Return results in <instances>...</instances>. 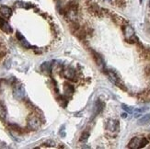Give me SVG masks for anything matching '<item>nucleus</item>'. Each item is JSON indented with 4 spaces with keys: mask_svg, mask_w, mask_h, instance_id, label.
<instances>
[{
    "mask_svg": "<svg viewBox=\"0 0 150 149\" xmlns=\"http://www.w3.org/2000/svg\"><path fill=\"white\" fill-rule=\"evenodd\" d=\"M0 29L8 34H10L13 32V29L11 28V26L5 20L3 17H0Z\"/></svg>",
    "mask_w": 150,
    "mask_h": 149,
    "instance_id": "nucleus-5",
    "label": "nucleus"
},
{
    "mask_svg": "<svg viewBox=\"0 0 150 149\" xmlns=\"http://www.w3.org/2000/svg\"><path fill=\"white\" fill-rule=\"evenodd\" d=\"M17 38H18V41H21L22 39L24 38V36L21 33V32H17Z\"/></svg>",
    "mask_w": 150,
    "mask_h": 149,
    "instance_id": "nucleus-21",
    "label": "nucleus"
},
{
    "mask_svg": "<svg viewBox=\"0 0 150 149\" xmlns=\"http://www.w3.org/2000/svg\"><path fill=\"white\" fill-rule=\"evenodd\" d=\"M6 114H8V111H6V106L0 103V119L5 120L6 118Z\"/></svg>",
    "mask_w": 150,
    "mask_h": 149,
    "instance_id": "nucleus-11",
    "label": "nucleus"
},
{
    "mask_svg": "<svg viewBox=\"0 0 150 149\" xmlns=\"http://www.w3.org/2000/svg\"><path fill=\"white\" fill-rule=\"evenodd\" d=\"M25 95H26L25 88L22 85H21V84L15 85L14 88H13V96H14V98L18 100H21L25 98Z\"/></svg>",
    "mask_w": 150,
    "mask_h": 149,
    "instance_id": "nucleus-2",
    "label": "nucleus"
},
{
    "mask_svg": "<svg viewBox=\"0 0 150 149\" xmlns=\"http://www.w3.org/2000/svg\"><path fill=\"white\" fill-rule=\"evenodd\" d=\"M27 124H28V128L30 129V130L35 131V130H37V129L40 128L41 121L36 115H30L27 120Z\"/></svg>",
    "mask_w": 150,
    "mask_h": 149,
    "instance_id": "nucleus-1",
    "label": "nucleus"
},
{
    "mask_svg": "<svg viewBox=\"0 0 150 149\" xmlns=\"http://www.w3.org/2000/svg\"><path fill=\"white\" fill-rule=\"evenodd\" d=\"M64 91L66 96H71L74 92V88L71 85H69V84H66L64 87Z\"/></svg>",
    "mask_w": 150,
    "mask_h": 149,
    "instance_id": "nucleus-10",
    "label": "nucleus"
},
{
    "mask_svg": "<svg viewBox=\"0 0 150 149\" xmlns=\"http://www.w3.org/2000/svg\"><path fill=\"white\" fill-rule=\"evenodd\" d=\"M63 75L66 78H67L69 80H73L74 78H76V71L74 68L70 67V66H67L64 69Z\"/></svg>",
    "mask_w": 150,
    "mask_h": 149,
    "instance_id": "nucleus-6",
    "label": "nucleus"
},
{
    "mask_svg": "<svg viewBox=\"0 0 150 149\" xmlns=\"http://www.w3.org/2000/svg\"><path fill=\"white\" fill-rule=\"evenodd\" d=\"M140 2H142V0H140Z\"/></svg>",
    "mask_w": 150,
    "mask_h": 149,
    "instance_id": "nucleus-25",
    "label": "nucleus"
},
{
    "mask_svg": "<svg viewBox=\"0 0 150 149\" xmlns=\"http://www.w3.org/2000/svg\"><path fill=\"white\" fill-rule=\"evenodd\" d=\"M107 74H108V76L110 77V80L112 81V83H114V84H119L120 78L118 77V76L116 75L115 72H113V71H112V70H109L108 72H107Z\"/></svg>",
    "mask_w": 150,
    "mask_h": 149,
    "instance_id": "nucleus-9",
    "label": "nucleus"
},
{
    "mask_svg": "<svg viewBox=\"0 0 150 149\" xmlns=\"http://www.w3.org/2000/svg\"><path fill=\"white\" fill-rule=\"evenodd\" d=\"M45 145H46L47 146H52V147H54V146H55V142H54V141H52V140H49V141H47L46 143H45Z\"/></svg>",
    "mask_w": 150,
    "mask_h": 149,
    "instance_id": "nucleus-20",
    "label": "nucleus"
},
{
    "mask_svg": "<svg viewBox=\"0 0 150 149\" xmlns=\"http://www.w3.org/2000/svg\"><path fill=\"white\" fill-rule=\"evenodd\" d=\"M148 108H142V109H136L134 111V117L137 118L140 117V115H142V113H144L146 111H147Z\"/></svg>",
    "mask_w": 150,
    "mask_h": 149,
    "instance_id": "nucleus-16",
    "label": "nucleus"
},
{
    "mask_svg": "<svg viewBox=\"0 0 150 149\" xmlns=\"http://www.w3.org/2000/svg\"><path fill=\"white\" fill-rule=\"evenodd\" d=\"M88 136H89V133L87 132H85L82 135H81V138H80V141L81 142H85V141H87L88 140Z\"/></svg>",
    "mask_w": 150,
    "mask_h": 149,
    "instance_id": "nucleus-19",
    "label": "nucleus"
},
{
    "mask_svg": "<svg viewBox=\"0 0 150 149\" xmlns=\"http://www.w3.org/2000/svg\"><path fill=\"white\" fill-rule=\"evenodd\" d=\"M0 1H1V0H0Z\"/></svg>",
    "mask_w": 150,
    "mask_h": 149,
    "instance_id": "nucleus-27",
    "label": "nucleus"
},
{
    "mask_svg": "<svg viewBox=\"0 0 150 149\" xmlns=\"http://www.w3.org/2000/svg\"><path fill=\"white\" fill-rule=\"evenodd\" d=\"M147 144H148V140H147L146 138H141L139 148H143V147H145V146H146Z\"/></svg>",
    "mask_w": 150,
    "mask_h": 149,
    "instance_id": "nucleus-18",
    "label": "nucleus"
},
{
    "mask_svg": "<svg viewBox=\"0 0 150 149\" xmlns=\"http://www.w3.org/2000/svg\"><path fill=\"white\" fill-rule=\"evenodd\" d=\"M122 118H126V117H127V113H122Z\"/></svg>",
    "mask_w": 150,
    "mask_h": 149,
    "instance_id": "nucleus-23",
    "label": "nucleus"
},
{
    "mask_svg": "<svg viewBox=\"0 0 150 149\" xmlns=\"http://www.w3.org/2000/svg\"><path fill=\"white\" fill-rule=\"evenodd\" d=\"M123 32H125V39L127 41H129V42H132L133 41L137 40V39H136L135 36H134V29L131 27V26H129V25L125 26V28H123Z\"/></svg>",
    "mask_w": 150,
    "mask_h": 149,
    "instance_id": "nucleus-3",
    "label": "nucleus"
},
{
    "mask_svg": "<svg viewBox=\"0 0 150 149\" xmlns=\"http://www.w3.org/2000/svg\"><path fill=\"white\" fill-rule=\"evenodd\" d=\"M0 15H1L4 18H9L12 15V10L10 8L6 6H2L0 8Z\"/></svg>",
    "mask_w": 150,
    "mask_h": 149,
    "instance_id": "nucleus-7",
    "label": "nucleus"
},
{
    "mask_svg": "<svg viewBox=\"0 0 150 149\" xmlns=\"http://www.w3.org/2000/svg\"><path fill=\"white\" fill-rule=\"evenodd\" d=\"M41 69L44 73H50L51 72V64L48 63V62L43 63L41 66Z\"/></svg>",
    "mask_w": 150,
    "mask_h": 149,
    "instance_id": "nucleus-13",
    "label": "nucleus"
},
{
    "mask_svg": "<svg viewBox=\"0 0 150 149\" xmlns=\"http://www.w3.org/2000/svg\"><path fill=\"white\" fill-rule=\"evenodd\" d=\"M106 130H108L109 132H115V131H119V121H115L112 119H109L106 121Z\"/></svg>",
    "mask_w": 150,
    "mask_h": 149,
    "instance_id": "nucleus-4",
    "label": "nucleus"
},
{
    "mask_svg": "<svg viewBox=\"0 0 150 149\" xmlns=\"http://www.w3.org/2000/svg\"><path fill=\"white\" fill-rule=\"evenodd\" d=\"M122 108L125 109V111L126 112H128V113H132L134 111H133V108L132 107H129L128 105H126V104H122Z\"/></svg>",
    "mask_w": 150,
    "mask_h": 149,
    "instance_id": "nucleus-17",
    "label": "nucleus"
},
{
    "mask_svg": "<svg viewBox=\"0 0 150 149\" xmlns=\"http://www.w3.org/2000/svg\"><path fill=\"white\" fill-rule=\"evenodd\" d=\"M105 1H107L109 3H115V0H105Z\"/></svg>",
    "mask_w": 150,
    "mask_h": 149,
    "instance_id": "nucleus-22",
    "label": "nucleus"
},
{
    "mask_svg": "<svg viewBox=\"0 0 150 149\" xmlns=\"http://www.w3.org/2000/svg\"><path fill=\"white\" fill-rule=\"evenodd\" d=\"M140 141H141L140 137H134L131 141L129 142L128 147H130V148H139Z\"/></svg>",
    "mask_w": 150,
    "mask_h": 149,
    "instance_id": "nucleus-8",
    "label": "nucleus"
},
{
    "mask_svg": "<svg viewBox=\"0 0 150 149\" xmlns=\"http://www.w3.org/2000/svg\"><path fill=\"white\" fill-rule=\"evenodd\" d=\"M149 139H150V135H149Z\"/></svg>",
    "mask_w": 150,
    "mask_h": 149,
    "instance_id": "nucleus-26",
    "label": "nucleus"
},
{
    "mask_svg": "<svg viewBox=\"0 0 150 149\" xmlns=\"http://www.w3.org/2000/svg\"><path fill=\"white\" fill-rule=\"evenodd\" d=\"M94 59H95V62L98 66H99L100 67H103L104 63L102 61V58L100 57V55L99 54H97L96 52H94Z\"/></svg>",
    "mask_w": 150,
    "mask_h": 149,
    "instance_id": "nucleus-12",
    "label": "nucleus"
},
{
    "mask_svg": "<svg viewBox=\"0 0 150 149\" xmlns=\"http://www.w3.org/2000/svg\"><path fill=\"white\" fill-rule=\"evenodd\" d=\"M16 6H18V8H30L33 6L30 5V4H28V3L22 2V1H18L16 3Z\"/></svg>",
    "mask_w": 150,
    "mask_h": 149,
    "instance_id": "nucleus-15",
    "label": "nucleus"
},
{
    "mask_svg": "<svg viewBox=\"0 0 150 149\" xmlns=\"http://www.w3.org/2000/svg\"><path fill=\"white\" fill-rule=\"evenodd\" d=\"M149 121H150V113L146 114V115L143 116L142 118H140L139 121H138V124H146Z\"/></svg>",
    "mask_w": 150,
    "mask_h": 149,
    "instance_id": "nucleus-14",
    "label": "nucleus"
},
{
    "mask_svg": "<svg viewBox=\"0 0 150 149\" xmlns=\"http://www.w3.org/2000/svg\"><path fill=\"white\" fill-rule=\"evenodd\" d=\"M149 6H150V0H149Z\"/></svg>",
    "mask_w": 150,
    "mask_h": 149,
    "instance_id": "nucleus-24",
    "label": "nucleus"
}]
</instances>
